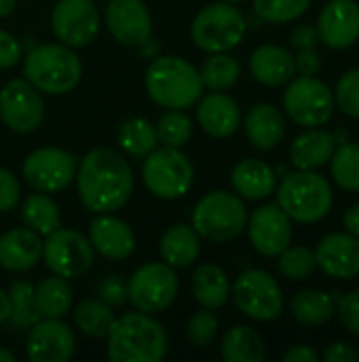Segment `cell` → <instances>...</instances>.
Wrapping results in <instances>:
<instances>
[{"label":"cell","mask_w":359,"mask_h":362,"mask_svg":"<svg viewBox=\"0 0 359 362\" xmlns=\"http://www.w3.org/2000/svg\"><path fill=\"white\" fill-rule=\"evenodd\" d=\"M76 191L85 210L108 214L121 210L133 193V172L112 148L89 151L76 168Z\"/></svg>","instance_id":"6da1fadb"},{"label":"cell","mask_w":359,"mask_h":362,"mask_svg":"<svg viewBox=\"0 0 359 362\" xmlns=\"http://www.w3.org/2000/svg\"><path fill=\"white\" fill-rule=\"evenodd\" d=\"M106 337L112 362H161L167 354V333L146 312L114 318Z\"/></svg>","instance_id":"7a4b0ae2"},{"label":"cell","mask_w":359,"mask_h":362,"mask_svg":"<svg viewBox=\"0 0 359 362\" xmlns=\"http://www.w3.org/2000/svg\"><path fill=\"white\" fill-rule=\"evenodd\" d=\"M150 100L169 110H184L199 102L203 81L199 70L178 55H161L146 70Z\"/></svg>","instance_id":"3957f363"},{"label":"cell","mask_w":359,"mask_h":362,"mask_svg":"<svg viewBox=\"0 0 359 362\" xmlns=\"http://www.w3.org/2000/svg\"><path fill=\"white\" fill-rule=\"evenodd\" d=\"M80 74L83 64L78 55L63 42L38 45L23 57V78H28L40 93H70L78 85Z\"/></svg>","instance_id":"277c9868"},{"label":"cell","mask_w":359,"mask_h":362,"mask_svg":"<svg viewBox=\"0 0 359 362\" xmlns=\"http://www.w3.org/2000/svg\"><path fill=\"white\" fill-rule=\"evenodd\" d=\"M279 208L296 223L311 225L322 221L334 204V193L326 176L315 170H296L277 185Z\"/></svg>","instance_id":"5b68a950"},{"label":"cell","mask_w":359,"mask_h":362,"mask_svg":"<svg viewBox=\"0 0 359 362\" xmlns=\"http://www.w3.org/2000/svg\"><path fill=\"white\" fill-rule=\"evenodd\" d=\"M245 225V204L239 195L229 191H212L203 195L193 210V227L199 238H205L216 244H224L239 238Z\"/></svg>","instance_id":"8992f818"},{"label":"cell","mask_w":359,"mask_h":362,"mask_svg":"<svg viewBox=\"0 0 359 362\" xmlns=\"http://www.w3.org/2000/svg\"><path fill=\"white\" fill-rule=\"evenodd\" d=\"M248 32L243 13L231 2H214L201 8L190 25L195 45L205 53H226L235 49Z\"/></svg>","instance_id":"52a82bcc"},{"label":"cell","mask_w":359,"mask_h":362,"mask_svg":"<svg viewBox=\"0 0 359 362\" xmlns=\"http://www.w3.org/2000/svg\"><path fill=\"white\" fill-rule=\"evenodd\" d=\"M142 180L154 197L180 199L193 187L195 168L180 148L161 146L144 157Z\"/></svg>","instance_id":"ba28073f"},{"label":"cell","mask_w":359,"mask_h":362,"mask_svg":"<svg viewBox=\"0 0 359 362\" xmlns=\"http://www.w3.org/2000/svg\"><path fill=\"white\" fill-rule=\"evenodd\" d=\"M231 297L243 316L258 320V322L277 320L286 305L281 286L271 274L262 269L243 272L235 280L231 288Z\"/></svg>","instance_id":"9c48e42d"},{"label":"cell","mask_w":359,"mask_h":362,"mask_svg":"<svg viewBox=\"0 0 359 362\" xmlns=\"http://www.w3.org/2000/svg\"><path fill=\"white\" fill-rule=\"evenodd\" d=\"M288 117L303 127H322L334 115V93L317 76H298L288 83L284 93Z\"/></svg>","instance_id":"30bf717a"},{"label":"cell","mask_w":359,"mask_h":362,"mask_svg":"<svg viewBox=\"0 0 359 362\" xmlns=\"http://www.w3.org/2000/svg\"><path fill=\"white\" fill-rule=\"evenodd\" d=\"M180 282L171 265L146 263L133 272L127 282V299L138 312L159 314L165 312L178 297Z\"/></svg>","instance_id":"8fae6325"},{"label":"cell","mask_w":359,"mask_h":362,"mask_svg":"<svg viewBox=\"0 0 359 362\" xmlns=\"http://www.w3.org/2000/svg\"><path fill=\"white\" fill-rule=\"evenodd\" d=\"M95 250L91 242L76 229L57 227L42 242L44 265L66 280H76L85 276L93 265Z\"/></svg>","instance_id":"7c38bea8"},{"label":"cell","mask_w":359,"mask_h":362,"mask_svg":"<svg viewBox=\"0 0 359 362\" xmlns=\"http://www.w3.org/2000/svg\"><path fill=\"white\" fill-rule=\"evenodd\" d=\"M78 161L72 153L55 146H42L32 151L23 161V176L34 191L59 193L76 176Z\"/></svg>","instance_id":"4fadbf2b"},{"label":"cell","mask_w":359,"mask_h":362,"mask_svg":"<svg viewBox=\"0 0 359 362\" xmlns=\"http://www.w3.org/2000/svg\"><path fill=\"white\" fill-rule=\"evenodd\" d=\"M42 117V95L28 78H13L0 89V119L8 129L30 134L38 129Z\"/></svg>","instance_id":"5bb4252c"},{"label":"cell","mask_w":359,"mask_h":362,"mask_svg":"<svg viewBox=\"0 0 359 362\" xmlns=\"http://www.w3.org/2000/svg\"><path fill=\"white\" fill-rule=\"evenodd\" d=\"M51 28L59 42L87 47L99 32V11L93 0H59L51 13Z\"/></svg>","instance_id":"9a60e30c"},{"label":"cell","mask_w":359,"mask_h":362,"mask_svg":"<svg viewBox=\"0 0 359 362\" xmlns=\"http://www.w3.org/2000/svg\"><path fill=\"white\" fill-rule=\"evenodd\" d=\"M245 227L252 246L262 257H279L292 244V218L279 208V204L256 208Z\"/></svg>","instance_id":"2e32d148"},{"label":"cell","mask_w":359,"mask_h":362,"mask_svg":"<svg viewBox=\"0 0 359 362\" xmlns=\"http://www.w3.org/2000/svg\"><path fill=\"white\" fill-rule=\"evenodd\" d=\"M76 339L61 318H42L28 333L25 354L32 362H66L72 358Z\"/></svg>","instance_id":"e0dca14e"},{"label":"cell","mask_w":359,"mask_h":362,"mask_svg":"<svg viewBox=\"0 0 359 362\" xmlns=\"http://www.w3.org/2000/svg\"><path fill=\"white\" fill-rule=\"evenodd\" d=\"M110 34L127 47H142L152 38V17L142 0H110L106 6Z\"/></svg>","instance_id":"ac0fdd59"},{"label":"cell","mask_w":359,"mask_h":362,"mask_svg":"<svg viewBox=\"0 0 359 362\" xmlns=\"http://www.w3.org/2000/svg\"><path fill=\"white\" fill-rule=\"evenodd\" d=\"M320 40L328 49H349L359 40V4L355 0H330L317 19Z\"/></svg>","instance_id":"d6986e66"},{"label":"cell","mask_w":359,"mask_h":362,"mask_svg":"<svg viewBox=\"0 0 359 362\" xmlns=\"http://www.w3.org/2000/svg\"><path fill=\"white\" fill-rule=\"evenodd\" d=\"M89 242L97 255L112 263L129 259L135 250L133 229L112 212L97 214L89 223Z\"/></svg>","instance_id":"ffe728a7"},{"label":"cell","mask_w":359,"mask_h":362,"mask_svg":"<svg viewBox=\"0 0 359 362\" xmlns=\"http://www.w3.org/2000/svg\"><path fill=\"white\" fill-rule=\"evenodd\" d=\"M317 267L334 280L359 276V240L351 233H330L315 248Z\"/></svg>","instance_id":"44dd1931"},{"label":"cell","mask_w":359,"mask_h":362,"mask_svg":"<svg viewBox=\"0 0 359 362\" xmlns=\"http://www.w3.org/2000/svg\"><path fill=\"white\" fill-rule=\"evenodd\" d=\"M197 121L205 134L214 138H229L241 125V110L231 95L222 91H212L205 98H199Z\"/></svg>","instance_id":"7402d4cb"},{"label":"cell","mask_w":359,"mask_h":362,"mask_svg":"<svg viewBox=\"0 0 359 362\" xmlns=\"http://www.w3.org/2000/svg\"><path fill=\"white\" fill-rule=\"evenodd\" d=\"M42 257V242L30 227L8 229L0 235V265L6 272H28Z\"/></svg>","instance_id":"603a6c76"},{"label":"cell","mask_w":359,"mask_h":362,"mask_svg":"<svg viewBox=\"0 0 359 362\" xmlns=\"http://www.w3.org/2000/svg\"><path fill=\"white\" fill-rule=\"evenodd\" d=\"M250 72L262 85H288L296 74L294 55L279 45H262L250 55Z\"/></svg>","instance_id":"cb8c5ba5"},{"label":"cell","mask_w":359,"mask_h":362,"mask_svg":"<svg viewBox=\"0 0 359 362\" xmlns=\"http://www.w3.org/2000/svg\"><path fill=\"white\" fill-rule=\"evenodd\" d=\"M336 148V136L320 129L307 127L290 144V161L296 170H317L326 165Z\"/></svg>","instance_id":"d4e9b609"},{"label":"cell","mask_w":359,"mask_h":362,"mask_svg":"<svg viewBox=\"0 0 359 362\" xmlns=\"http://www.w3.org/2000/svg\"><path fill=\"white\" fill-rule=\"evenodd\" d=\"M231 185L235 193L245 199H264L277 189L275 170L260 159H243L231 172Z\"/></svg>","instance_id":"484cf974"},{"label":"cell","mask_w":359,"mask_h":362,"mask_svg":"<svg viewBox=\"0 0 359 362\" xmlns=\"http://www.w3.org/2000/svg\"><path fill=\"white\" fill-rule=\"evenodd\" d=\"M245 136L260 151H273L286 136V121L273 104H256L245 117Z\"/></svg>","instance_id":"4316f807"},{"label":"cell","mask_w":359,"mask_h":362,"mask_svg":"<svg viewBox=\"0 0 359 362\" xmlns=\"http://www.w3.org/2000/svg\"><path fill=\"white\" fill-rule=\"evenodd\" d=\"M159 252H161V259L174 269H186L201 255L199 233L195 231V227L178 223L163 233L159 242Z\"/></svg>","instance_id":"83f0119b"},{"label":"cell","mask_w":359,"mask_h":362,"mask_svg":"<svg viewBox=\"0 0 359 362\" xmlns=\"http://www.w3.org/2000/svg\"><path fill=\"white\" fill-rule=\"evenodd\" d=\"M193 297L201 303V308L218 310L231 299V282L222 267L214 263H203L197 267L190 280Z\"/></svg>","instance_id":"f1b7e54d"},{"label":"cell","mask_w":359,"mask_h":362,"mask_svg":"<svg viewBox=\"0 0 359 362\" xmlns=\"http://www.w3.org/2000/svg\"><path fill=\"white\" fill-rule=\"evenodd\" d=\"M34 308L40 318H63L72 308L70 282L55 274L44 278L34 288Z\"/></svg>","instance_id":"f546056e"},{"label":"cell","mask_w":359,"mask_h":362,"mask_svg":"<svg viewBox=\"0 0 359 362\" xmlns=\"http://www.w3.org/2000/svg\"><path fill=\"white\" fill-rule=\"evenodd\" d=\"M290 312L296 322L305 327H320V325H326L334 316L336 301L332 299V295L324 291L307 288L294 295Z\"/></svg>","instance_id":"4dcf8cb0"},{"label":"cell","mask_w":359,"mask_h":362,"mask_svg":"<svg viewBox=\"0 0 359 362\" xmlns=\"http://www.w3.org/2000/svg\"><path fill=\"white\" fill-rule=\"evenodd\" d=\"M220 352L226 362H260L267 354L262 337L243 325H237L224 333Z\"/></svg>","instance_id":"1f68e13d"},{"label":"cell","mask_w":359,"mask_h":362,"mask_svg":"<svg viewBox=\"0 0 359 362\" xmlns=\"http://www.w3.org/2000/svg\"><path fill=\"white\" fill-rule=\"evenodd\" d=\"M21 221L38 235H49L51 231L61 227L59 206L42 191L32 193L21 202Z\"/></svg>","instance_id":"d6a6232c"},{"label":"cell","mask_w":359,"mask_h":362,"mask_svg":"<svg viewBox=\"0 0 359 362\" xmlns=\"http://www.w3.org/2000/svg\"><path fill=\"white\" fill-rule=\"evenodd\" d=\"M116 140H118L121 148L129 157H135V159H144L159 144L154 125L144 117H131V119L123 121L118 127Z\"/></svg>","instance_id":"836d02e7"},{"label":"cell","mask_w":359,"mask_h":362,"mask_svg":"<svg viewBox=\"0 0 359 362\" xmlns=\"http://www.w3.org/2000/svg\"><path fill=\"white\" fill-rule=\"evenodd\" d=\"M203 87L212 91L231 89L241 76V64L229 53H209V57L199 68Z\"/></svg>","instance_id":"e575fe53"},{"label":"cell","mask_w":359,"mask_h":362,"mask_svg":"<svg viewBox=\"0 0 359 362\" xmlns=\"http://www.w3.org/2000/svg\"><path fill=\"white\" fill-rule=\"evenodd\" d=\"M114 322V312L102 299H87L74 310V325L83 335L99 339L106 337Z\"/></svg>","instance_id":"d590c367"},{"label":"cell","mask_w":359,"mask_h":362,"mask_svg":"<svg viewBox=\"0 0 359 362\" xmlns=\"http://www.w3.org/2000/svg\"><path fill=\"white\" fill-rule=\"evenodd\" d=\"M332 180L349 193H359V144L343 142L330 157Z\"/></svg>","instance_id":"8d00e7d4"},{"label":"cell","mask_w":359,"mask_h":362,"mask_svg":"<svg viewBox=\"0 0 359 362\" xmlns=\"http://www.w3.org/2000/svg\"><path fill=\"white\" fill-rule=\"evenodd\" d=\"M8 301H11V322L19 329H30L34 322H38V312L34 308V286L28 280H17L8 288Z\"/></svg>","instance_id":"74e56055"},{"label":"cell","mask_w":359,"mask_h":362,"mask_svg":"<svg viewBox=\"0 0 359 362\" xmlns=\"http://www.w3.org/2000/svg\"><path fill=\"white\" fill-rule=\"evenodd\" d=\"M154 129H157V138L163 146L182 148L188 144V140L193 136V121L182 110H167L159 119Z\"/></svg>","instance_id":"f35d334b"},{"label":"cell","mask_w":359,"mask_h":362,"mask_svg":"<svg viewBox=\"0 0 359 362\" xmlns=\"http://www.w3.org/2000/svg\"><path fill=\"white\" fill-rule=\"evenodd\" d=\"M277 269L284 278L292 280V282H300L307 280L315 267V250L307 248V246H288L279 257H277Z\"/></svg>","instance_id":"ab89813d"},{"label":"cell","mask_w":359,"mask_h":362,"mask_svg":"<svg viewBox=\"0 0 359 362\" xmlns=\"http://www.w3.org/2000/svg\"><path fill=\"white\" fill-rule=\"evenodd\" d=\"M254 11L262 21L290 23L305 15L313 0H252Z\"/></svg>","instance_id":"60d3db41"},{"label":"cell","mask_w":359,"mask_h":362,"mask_svg":"<svg viewBox=\"0 0 359 362\" xmlns=\"http://www.w3.org/2000/svg\"><path fill=\"white\" fill-rule=\"evenodd\" d=\"M218 335V318L209 308L195 312L186 325V337L195 348H207Z\"/></svg>","instance_id":"b9f144b4"},{"label":"cell","mask_w":359,"mask_h":362,"mask_svg":"<svg viewBox=\"0 0 359 362\" xmlns=\"http://www.w3.org/2000/svg\"><path fill=\"white\" fill-rule=\"evenodd\" d=\"M334 104L343 115L359 119V68L347 70L339 78L334 89Z\"/></svg>","instance_id":"7bdbcfd3"},{"label":"cell","mask_w":359,"mask_h":362,"mask_svg":"<svg viewBox=\"0 0 359 362\" xmlns=\"http://www.w3.org/2000/svg\"><path fill=\"white\" fill-rule=\"evenodd\" d=\"M336 314L343 322V327L359 337V288L343 295L336 303Z\"/></svg>","instance_id":"ee69618b"},{"label":"cell","mask_w":359,"mask_h":362,"mask_svg":"<svg viewBox=\"0 0 359 362\" xmlns=\"http://www.w3.org/2000/svg\"><path fill=\"white\" fill-rule=\"evenodd\" d=\"M21 202V185L17 176L0 168V212H11Z\"/></svg>","instance_id":"f6af8a7d"},{"label":"cell","mask_w":359,"mask_h":362,"mask_svg":"<svg viewBox=\"0 0 359 362\" xmlns=\"http://www.w3.org/2000/svg\"><path fill=\"white\" fill-rule=\"evenodd\" d=\"M97 295L104 303H108L110 308H116V305H123L125 299H127V284H123V280L118 276H110L106 278L99 288H97Z\"/></svg>","instance_id":"bcb514c9"},{"label":"cell","mask_w":359,"mask_h":362,"mask_svg":"<svg viewBox=\"0 0 359 362\" xmlns=\"http://www.w3.org/2000/svg\"><path fill=\"white\" fill-rule=\"evenodd\" d=\"M21 53H23L21 42L13 34L0 30V70L13 68L15 64H19Z\"/></svg>","instance_id":"7dc6e473"},{"label":"cell","mask_w":359,"mask_h":362,"mask_svg":"<svg viewBox=\"0 0 359 362\" xmlns=\"http://www.w3.org/2000/svg\"><path fill=\"white\" fill-rule=\"evenodd\" d=\"M294 66L296 72H300L303 76H315L322 68V57L317 49H300L294 55Z\"/></svg>","instance_id":"c3c4849f"},{"label":"cell","mask_w":359,"mask_h":362,"mask_svg":"<svg viewBox=\"0 0 359 362\" xmlns=\"http://www.w3.org/2000/svg\"><path fill=\"white\" fill-rule=\"evenodd\" d=\"M290 40H292V47L296 51H300V49H315L317 42H320V34H317V28L315 25L303 23V25H296L292 30Z\"/></svg>","instance_id":"681fc988"},{"label":"cell","mask_w":359,"mask_h":362,"mask_svg":"<svg viewBox=\"0 0 359 362\" xmlns=\"http://www.w3.org/2000/svg\"><path fill=\"white\" fill-rule=\"evenodd\" d=\"M322 358H324V362H358L359 352L345 341H334L324 350Z\"/></svg>","instance_id":"f907efd6"},{"label":"cell","mask_w":359,"mask_h":362,"mask_svg":"<svg viewBox=\"0 0 359 362\" xmlns=\"http://www.w3.org/2000/svg\"><path fill=\"white\" fill-rule=\"evenodd\" d=\"M320 354L311 346H292L286 354L284 362H317Z\"/></svg>","instance_id":"816d5d0a"},{"label":"cell","mask_w":359,"mask_h":362,"mask_svg":"<svg viewBox=\"0 0 359 362\" xmlns=\"http://www.w3.org/2000/svg\"><path fill=\"white\" fill-rule=\"evenodd\" d=\"M343 225L347 229V233L355 235L359 240V202L353 204L345 214H343Z\"/></svg>","instance_id":"f5cc1de1"},{"label":"cell","mask_w":359,"mask_h":362,"mask_svg":"<svg viewBox=\"0 0 359 362\" xmlns=\"http://www.w3.org/2000/svg\"><path fill=\"white\" fill-rule=\"evenodd\" d=\"M11 318V301L4 291H0V325Z\"/></svg>","instance_id":"db71d44e"},{"label":"cell","mask_w":359,"mask_h":362,"mask_svg":"<svg viewBox=\"0 0 359 362\" xmlns=\"http://www.w3.org/2000/svg\"><path fill=\"white\" fill-rule=\"evenodd\" d=\"M15 4H17V0H0V17L11 15L13 8H15Z\"/></svg>","instance_id":"11a10c76"},{"label":"cell","mask_w":359,"mask_h":362,"mask_svg":"<svg viewBox=\"0 0 359 362\" xmlns=\"http://www.w3.org/2000/svg\"><path fill=\"white\" fill-rule=\"evenodd\" d=\"M15 361V354L13 352H8V350H4V348H0V362H13Z\"/></svg>","instance_id":"9f6ffc18"},{"label":"cell","mask_w":359,"mask_h":362,"mask_svg":"<svg viewBox=\"0 0 359 362\" xmlns=\"http://www.w3.org/2000/svg\"><path fill=\"white\" fill-rule=\"evenodd\" d=\"M224 2H231V4H235V2H243V0H224Z\"/></svg>","instance_id":"6f0895ef"}]
</instances>
